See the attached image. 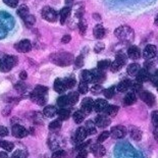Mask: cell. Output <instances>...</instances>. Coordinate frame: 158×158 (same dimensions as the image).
<instances>
[{
  "instance_id": "obj_13",
  "label": "cell",
  "mask_w": 158,
  "mask_h": 158,
  "mask_svg": "<svg viewBox=\"0 0 158 158\" xmlns=\"http://www.w3.org/2000/svg\"><path fill=\"white\" fill-rule=\"evenodd\" d=\"M88 136L87 135V131L85 129V127H80L76 132V136H75V143L79 144L83 143L85 141L86 137Z\"/></svg>"
},
{
  "instance_id": "obj_25",
  "label": "cell",
  "mask_w": 158,
  "mask_h": 158,
  "mask_svg": "<svg viewBox=\"0 0 158 158\" xmlns=\"http://www.w3.org/2000/svg\"><path fill=\"white\" fill-rule=\"evenodd\" d=\"M53 88H54L55 92L59 93V94H62L63 92L65 91V86H64V83L61 79H56L55 82H54V85H53Z\"/></svg>"
},
{
  "instance_id": "obj_37",
  "label": "cell",
  "mask_w": 158,
  "mask_h": 158,
  "mask_svg": "<svg viewBox=\"0 0 158 158\" xmlns=\"http://www.w3.org/2000/svg\"><path fill=\"white\" fill-rule=\"evenodd\" d=\"M62 126V123H61V120L60 119H55V120H53V122H51L49 123V130H51V131H58L60 127H61Z\"/></svg>"
},
{
  "instance_id": "obj_8",
  "label": "cell",
  "mask_w": 158,
  "mask_h": 158,
  "mask_svg": "<svg viewBox=\"0 0 158 158\" xmlns=\"http://www.w3.org/2000/svg\"><path fill=\"white\" fill-rule=\"evenodd\" d=\"M90 151L91 153L93 154L95 157H98V158H101L106 154V149L101 143H97V144H94V145L91 146L90 148Z\"/></svg>"
},
{
  "instance_id": "obj_49",
  "label": "cell",
  "mask_w": 158,
  "mask_h": 158,
  "mask_svg": "<svg viewBox=\"0 0 158 158\" xmlns=\"http://www.w3.org/2000/svg\"><path fill=\"white\" fill-rule=\"evenodd\" d=\"M3 2L11 8H15L16 5L19 4V0H3Z\"/></svg>"
},
{
  "instance_id": "obj_52",
  "label": "cell",
  "mask_w": 158,
  "mask_h": 158,
  "mask_svg": "<svg viewBox=\"0 0 158 158\" xmlns=\"http://www.w3.org/2000/svg\"><path fill=\"white\" fill-rule=\"evenodd\" d=\"M150 80H151V82H152L153 85H156V86L158 85V69L153 73L152 77H150Z\"/></svg>"
},
{
  "instance_id": "obj_64",
  "label": "cell",
  "mask_w": 158,
  "mask_h": 158,
  "mask_svg": "<svg viewBox=\"0 0 158 158\" xmlns=\"http://www.w3.org/2000/svg\"><path fill=\"white\" fill-rule=\"evenodd\" d=\"M157 91H158V85H157Z\"/></svg>"
},
{
  "instance_id": "obj_24",
  "label": "cell",
  "mask_w": 158,
  "mask_h": 158,
  "mask_svg": "<svg viewBox=\"0 0 158 158\" xmlns=\"http://www.w3.org/2000/svg\"><path fill=\"white\" fill-rule=\"evenodd\" d=\"M136 101H137V96L134 92H129L123 98V103H124V105H127V106L133 105Z\"/></svg>"
},
{
  "instance_id": "obj_57",
  "label": "cell",
  "mask_w": 158,
  "mask_h": 158,
  "mask_svg": "<svg viewBox=\"0 0 158 158\" xmlns=\"http://www.w3.org/2000/svg\"><path fill=\"white\" fill-rule=\"evenodd\" d=\"M87 155H88V152L86 150H81L76 158H87Z\"/></svg>"
},
{
  "instance_id": "obj_41",
  "label": "cell",
  "mask_w": 158,
  "mask_h": 158,
  "mask_svg": "<svg viewBox=\"0 0 158 158\" xmlns=\"http://www.w3.org/2000/svg\"><path fill=\"white\" fill-rule=\"evenodd\" d=\"M110 64H111V62H110L109 59H105V60H101V61L98 62V64H97V68L101 70H104L106 69H108Z\"/></svg>"
},
{
  "instance_id": "obj_36",
  "label": "cell",
  "mask_w": 158,
  "mask_h": 158,
  "mask_svg": "<svg viewBox=\"0 0 158 158\" xmlns=\"http://www.w3.org/2000/svg\"><path fill=\"white\" fill-rule=\"evenodd\" d=\"M115 90H116V87H109L108 89H105L103 91V94L104 96H105V98L107 99H111L112 97L114 96V94H115Z\"/></svg>"
},
{
  "instance_id": "obj_63",
  "label": "cell",
  "mask_w": 158,
  "mask_h": 158,
  "mask_svg": "<svg viewBox=\"0 0 158 158\" xmlns=\"http://www.w3.org/2000/svg\"><path fill=\"white\" fill-rule=\"evenodd\" d=\"M73 0H65V3H66V4H72V3H73Z\"/></svg>"
},
{
  "instance_id": "obj_17",
  "label": "cell",
  "mask_w": 158,
  "mask_h": 158,
  "mask_svg": "<svg viewBox=\"0 0 158 158\" xmlns=\"http://www.w3.org/2000/svg\"><path fill=\"white\" fill-rule=\"evenodd\" d=\"M93 105H94V101L91 98H84L82 101V111L85 113H90L93 109Z\"/></svg>"
},
{
  "instance_id": "obj_60",
  "label": "cell",
  "mask_w": 158,
  "mask_h": 158,
  "mask_svg": "<svg viewBox=\"0 0 158 158\" xmlns=\"http://www.w3.org/2000/svg\"><path fill=\"white\" fill-rule=\"evenodd\" d=\"M153 136H154V139H155V141H157V142H158V129L154 131Z\"/></svg>"
},
{
  "instance_id": "obj_2",
  "label": "cell",
  "mask_w": 158,
  "mask_h": 158,
  "mask_svg": "<svg viewBox=\"0 0 158 158\" xmlns=\"http://www.w3.org/2000/svg\"><path fill=\"white\" fill-rule=\"evenodd\" d=\"M18 57L13 55H4L0 57V70L2 73H8L18 64Z\"/></svg>"
},
{
  "instance_id": "obj_18",
  "label": "cell",
  "mask_w": 158,
  "mask_h": 158,
  "mask_svg": "<svg viewBox=\"0 0 158 158\" xmlns=\"http://www.w3.org/2000/svg\"><path fill=\"white\" fill-rule=\"evenodd\" d=\"M127 56L130 57L131 59L133 60H137L141 57V51L139 49V47L137 46H131L129 49H127Z\"/></svg>"
},
{
  "instance_id": "obj_27",
  "label": "cell",
  "mask_w": 158,
  "mask_h": 158,
  "mask_svg": "<svg viewBox=\"0 0 158 158\" xmlns=\"http://www.w3.org/2000/svg\"><path fill=\"white\" fill-rule=\"evenodd\" d=\"M118 106L116 105H108L105 108V110H104V112H105V114L107 116H111V117H114L117 114V112H118Z\"/></svg>"
},
{
  "instance_id": "obj_11",
  "label": "cell",
  "mask_w": 158,
  "mask_h": 158,
  "mask_svg": "<svg viewBox=\"0 0 158 158\" xmlns=\"http://www.w3.org/2000/svg\"><path fill=\"white\" fill-rule=\"evenodd\" d=\"M157 54V47L155 45L149 44L147 45L143 50V57L146 59H151L155 57Z\"/></svg>"
},
{
  "instance_id": "obj_21",
  "label": "cell",
  "mask_w": 158,
  "mask_h": 158,
  "mask_svg": "<svg viewBox=\"0 0 158 158\" xmlns=\"http://www.w3.org/2000/svg\"><path fill=\"white\" fill-rule=\"evenodd\" d=\"M70 12H72V8L69 6H65L64 8L60 10V23H61V25H64L65 22L69 19Z\"/></svg>"
},
{
  "instance_id": "obj_43",
  "label": "cell",
  "mask_w": 158,
  "mask_h": 158,
  "mask_svg": "<svg viewBox=\"0 0 158 158\" xmlns=\"http://www.w3.org/2000/svg\"><path fill=\"white\" fill-rule=\"evenodd\" d=\"M109 136H110V132H108V131H104V132H102L99 135L98 139H97V142H98V143H103L104 141H106L107 139H108Z\"/></svg>"
},
{
  "instance_id": "obj_48",
  "label": "cell",
  "mask_w": 158,
  "mask_h": 158,
  "mask_svg": "<svg viewBox=\"0 0 158 158\" xmlns=\"http://www.w3.org/2000/svg\"><path fill=\"white\" fill-rule=\"evenodd\" d=\"M78 27H79V29H80L81 34H82V35L85 34L86 29H87V23H86L85 19H81L80 23H79V25H78Z\"/></svg>"
},
{
  "instance_id": "obj_31",
  "label": "cell",
  "mask_w": 158,
  "mask_h": 158,
  "mask_svg": "<svg viewBox=\"0 0 158 158\" xmlns=\"http://www.w3.org/2000/svg\"><path fill=\"white\" fill-rule=\"evenodd\" d=\"M85 112L82 111V110H77V111L73 113V120H75L76 123H82L85 119Z\"/></svg>"
},
{
  "instance_id": "obj_29",
  "label": "cell",
  "mask_w": 158,
  "mask_h": 158,
  "mask_svg": "<svg viewBox=\"0 0 158 158\" xmlns=\"http://www.w3.org/2000/svg\"><path fill=\"white\" fill-rule=\"evenodd\" d=\"M57 116H58V119L62 120H66L69 119V117L70 116V111L69 109H65V108H61L59 110H57Z\"/></svg>"
},
{
  "instance_id": "obj_42",
  "label": "cell",
  "mask_w": 158,
  "mask_h": 158,
  "mask_svg": "<svg viewBox=\"0 0 158 158\" xmlns=\"http://www.w3.org/2000/svg\"><path fill=\"white\" fill-rule=\"evenodd\" d=\"M63 83H64V86L66 89H73V87L76 86L75 78H66L64 81H63Z\"/></svg>"
},
{
  "instance_id": "obj_44",
  "label": "cell",
  "mask_w": 158,
  "mask_h": 158,
  "mask_svg": "<svg viewBox=\"0 0 158 158\" xmlns=\"http://www.w3.org/2000/svg\"><path fill=\"white\" fill-rule=\"evenodd\" d=\"M23 21H25V23H26V25H27V26H28V27H31V26H33V25H35L36 19H35V16H34V15H27L25 19H23Z\"/></svg>"
},
{
  "instance_id": "obj_62",
  "label": "cell",
  "mask_w": 158,
  "mask_h": 158,
  "mask_svg": "<svg viewBox=\"0 0 158 158\" xmlns=\"http://www.w3.org/2000/svg\"><path fill=\"white\" fill-rule=\"evenodd\" d=\"M154 23H155L156 26H158V13H157V15H156L155 19H154Z\"/></svg>"
},
{
  "instance_id": "obj_23",
  "label": "cell",
  "mask_w": 158,
  "mask_h": 158,
  "mask_svg": "<svg viewBox=\"0 0 158 158\" xmlns=\"http://www.w3.org/2000/svg\"><path fill=\"white\" fill-rule=\"evenodd\" d=\"M81 79H82L83 82L87 84L94 83V76L91 70H83L82 73H81Z\"/></svg>"
},
{
  "instance_id": "obj_9",
  "label": "cell",
  "mask_w": 158,
  "mask_h": 158,
  "mask_svg": "<svg viewBox=\"0 0 158 158\" xmlns=\"http://www.w3.org/2000/svg\"><path fill=\"white\" fill-rule=\"evenodd\" d=\"M140 98L142 99V101L145 102L149 107H153L156 104L155 96L150 92H141L140 93Z\"/></svg>"
},
{
  "instance_id": "obj_15",
  "label": "cell",
  "mask_w": 158,
  "mask_h": 158,
  "mask_svg": "<svg viewBox=\"0 0 158 158\" xmlns=\"http://www.w3.org/2000/svg\"><path fill=\"white\" fill-rule=\"evenodd\" d=\"M91 72L93 73V76H94V83L101 84L106 80V75L104 73L103 70L99 69H92Z\"/></svg>"
},
{
  "instance_id": "obj_55",
  "label": "cell",
  "mask_w": 158,
  "mask_h": 158,
  "mask_svg": "<svg viewBox=\"0 0 158 158\" xmlns=\"http://www.w3.org/2000/svg\"><path fill=\"white\" fill-rule=\"evenodd\" d=\"M103 49H104V45L101 42H98V44H96L95 48H94V51H95L96 53H100Z\"/></svg>"
},
{
  "instance_id": "obj_5",
  "label": "cell",
  "mask_w": 158,
  "mask_h": 158,
  "mask_svg": "<svg viewBox=\"0 0 158 158\" xmlns=\"http://www.w3.org/2000/svg\"><path fill=\"white\" fill-rule=\"evenodd\" d=\"M41 15H42V18L49 23L55 22L57 19V12L52 7H50V6H45V7L42 9Z\"/></svg>"
},
{
  "instance_id": "obj_28",
  "label": "cell",
  "mask_w": 158,
  "mask_h": 158,
  "mask_svg": "<svg viewBox=\"0 0 158 158\" xmlns=\"http://www.w3.org/2000/svg\"><path fill=\"white\" fill-rule=\"evenodd\" d=\"M31 99L32 101H34L35 103H37L38 105H45L46 104V98L45 96H41V95H37L35 93H32L31 94Z\"/></svg>"
},
{
  "instance_id": "obj_32",
  "label": "cell",
  "mask_w": 158,
  "mask_h": 158,
  "mask_svg": "<svg viewBox=\"0 0 158 158\" xmlns=\"http://www.w3.org/2000/svg\"><path fill=\"white\" fill-rule=\"evenodd\" d=\"M140 69H141L140 65L138 64V63H132V64H130L129 66H127V72L130 76H136Z\"/></svg>"
},
{
  "instance_id": "obj_59",
  "label": "cell",
  "mask_w": 158,
  "mask_h": 158,
  "mask_svg": "<svg viewBox=\"0 0 158 158\" xmlns=\"http://www.w3.org/2000/svg\"><path fill=\"white\" fill-rule=\"evenodd\" d=\"M27 78H28V73H27V72H25V70L21 72V73H19V79L22 81H25V80H27Z\"/></svg>"
},
{
  "instance_id": "obj_20",
  "label": "cell",
  "mask_w": 158,
  "mask_h": 158,
  "mask_svg": "<svg viewBox=\"0 0 158 158\" xmlns=\"http://www.w3.org/2000/svg\"><path fill=\"white\" fill-rule=\"evenodd\" d=\"M130 134H131L132 139H134L135 141H141V140H142V136H143L142 135V131H141L139 127L132 126L130 127Z\"/></svg>"
},
{
  "instance_id": "obj_53",
  "label": "cell",
  "mask_w": 158,
  "mask_h": 158,
  "mask_svg": "<svg viewBox=\"0 0 158 158\" xmlns=\"http://www.w3.org/2000/svg\"><path fill=\"white\" fill-rule=\"evenodd\" d=\"M8 135V130L7 127L0 126V137H6Z\"/></svg>"
},
{
  "instance_id": "obj_19",
  "label": "cell",
  "mask_w": 158,
  "mask_h": 158,
  "mask_svg": "<svg viewBox=\"0 0 158 158\" xmlns=\"http://www.w3.org/2000/svg\"><path fill=\"white\" fill-rule=\"evenodd\" d=\"M93 35L96 39L101 40L105 36V29L102 25H97L95 26V28L93 29Z\"/></svg>"
},
{
  "instance_id": "obj_12",
  "label": "cell",
  "mask_w": 158,
  "mask_h": 158,
  "mask_svg": "<svg viewBox=\"0 0 158 158\" xmlns=\"http://www.w3.org/2000/svg\"><path fill=\"white\" fill-rule=\"evenodd\" d=\"M148 80H150V73H149V70L146 69H140L136 75V81L140 84L145 83Z\"/></svg>"
},
{
  "instance_id": "obj_56",
  "label": "cell",
  "mask_w": 158,
  "mask_h": 158,
  "mask_svg": "<svg viewBox=\"0 0 158 158\" xmlns=\"http://www.w3.org/2000/svg\"><path fill=\"white\" fill-rule=\"evenodd\" d=\"M90 143H91V141H88V142H83V143L79 144L78 147H77V150H79V151H81V150H85V148H86L87 146H88Z\"/></svg>"
},
{
  "instance_id": "obj_1",
  "label": "cell",
  "mask_w": 158,
  "mask_h": 158,
  "mask_svg": "<svg viewBox=\"0 0 158 158\" xmlns=\"http://www.w3.org/2000/svg\"><path fill=\"white\" fill-rule=\"evenodd\" d=\"M50 61L58 66H69L73 63V55L69 52H56L50 55Z\"/></svg>"
},
{
  "instance_id": "obj_35",
  "label": "cell",
  "mask_w": 158,
  "mask_h": 158,
  "mask_svg": "<svg viewBox=\"0 0 158 158\" xmlns=\"http://www.w3.org/2000/svg\"><path fill=\"white\" fill-rule=\"evenodd\" d=\"M47 92H48V88L45 86H41V85H39V86H37L35 90L33 91V93H35L37 94V95H41V96H45Z\"/></svg>"
},
{
  "instance_id": "obj_3",
  "label": "cell",
  "mask_w": 158,
  "mask_h": 158,
  "mask_svg": "<svg viewBox=\"0 0 158 158\" xmlns=\"http://www.w3.org/2000/svg\"><path fill=\"white\" fill-rule=\"evenodd\" d=\"M114 35L122 41H133L134 40V30L129 26H120L115 31Z\"/></svg>"
},
{
  "instance_id": "obj_10",
  "label": "cell",
  "mask_w": 158,
  "mask_h": 158,
  "mask_svg": "<svg viewBox=\"0 0 158 158\" xmlns=\"http://www.w3.org/2000/svg\"><path fill=\"white\" fill-rule=\"evenodd\" d=\"M29 132L27 131L25 127L21 126V124L16 123L12 126V135L16 138H25L26 136H28Z\"/></svg>"
},
{
  "instance_id": "obj_38",
  "label": "cell",
  "mask_w": 158,
  "mask_h": 158,
  "mask_svg": "<svg viewBox=\"0 0 158 158\" xmlns=\"http://www.w3.org/2000/svg\"><path fill=\"white\" fill-rule=\"evenodd\" d=\"M0 147H1L2 149H4L5 151H7V152H10V151H12L15 145H13V143L8 142V141H1V142H0Z\"/></svg>"
},
{
  "instance_id": "obj_58",
  "label": "cell",
  "mask_w": 158,
  "mask_h": 158,
  "mask_svg": "<svg viewBox=\"0 0 158 158\" xmlns=\"http://www.w3.org/2000/svg\"><path fill=\"white\" fill-rule=\"evenodd\" d=\"M70 40H72V37H70L69 35H65V36L62 37L61 42L63 43V44H68V43H69Z\"/></svg>"
},
{
  "instance_id": "obj_39",
  "label": "cell",
  "mask_w": 158,
  "mask_h": 158,
  "mask_svg": "<svg viewBox=\"0 0 158 158\" xmlns=\"http://www.w3.org/2000/svg\"><path fill=\"white\" fill-rule=\"evenodd\" d=\"M27 157H28V151L23 149L16 150L11 156V158H27Z\"/></svg>"
},
{
  "instance_id": "obj_4",
  "label": "cell",
  "mask_w": 158,
  "mask_h": 158,
  "mask_svg": "<svg viewBox=\"0 0 158 158\" xmlns=\"http://www.w3.org/2000/svg\"><path fill=\"white\" fill-rule=\"evenodd\" d=\"M126 63H127L126 55H124L123 53H118L115 57V60H114L113 62H111V64H110V66H109L110 70H111L112 73L118 72V70L122 69Z\"/></svg>"
},
{
  "instance_id": "obj_61",
  "label": "cell",
  "mask_w": 158,
  "mask_h": 158,
  "mask_svg": "<svg viewBox=\"0 0 158 158\" xmlns=\"http://www.w3.org/2000/svg\"><path fill=\"white\" fill-rule=\"evenodd\" d=\"M0 158H7V154H6L5 152L0 151Z\"/></svg>"
},
{
  "instance_id": "obj_54",
  "label": "cell",
  "mask_w": 158,
  "mask_h": 158,
  "mask_svg": "<svg viewBox=\"0 0 158 158\" xmlns=\"http://www.w3.org/2000/svg\"><path fill=\"white\" fill-rule=\"evenodd\" d=\"M132 87H133V90L135 91V92H141V90H142V84L140 83H135V84H132Z\"/></svg>"
},
{
  "instance_id": "obj_47",
  "label": "cell",
  "mask_w": 158,
  "mask_h": 158,
  "mask_svg": "<svg viewBox=\"0 0 158 158\" xmlns=\"http://www.w3.org/2000/svg\"><path fill=\"white\" fill-rule=\"evenodd\" d=\"M91 92H92V94H94V95H99V94H101L103 92V88L101 85H95L93 86L92 88H91Z\"/></svg>"
},
{
  "instance_id": "obj_6",
  "label": "cell",
  "mask_w": 158,
  "mask_h": 158,
  "mask_svg": "<svg viewBox=\"0 0 158 158\" xmlns=\"http://www.w3.org/2000/svg\"><path fill=\"white\" fill-rule=\"evenodd\" d=\"M15 48L16 51L19 52V53L30 52L32 49V43L28 39L22 40V41H19V42L16 43V44H15Z\"/></svg>"
},
{
  "instance_id": "obj_50",
  "label": "cell",
  "mask_w": 158,
  "mask_h": 158,
  "mask_svg": "<svg viewBox=\"0 0 158 158\" xmlns=\"http://www.w3.org/2000/svg\"><path fill=\"white\" fill-rule=\"evenodd\" d=\"M75 63H76V68L77 69L82 68V66L84 65V56L80 55V56L77 57L76 60H75Z\"/></svg>"
},
{
  "instance_id": "obj_26",
  "label": "cell",
  "mask_w": 158,
  "mask_h": 158,
  "mask_svg": "<svg viewBox=\"0 0 158 158\" xmlns=\"http://www.w3.org/2000/svg\"><path fill=\"white\" fill-rule=\"evenodd\" d=\"M57 113V109L55 106L53 105H49V106H46L44 110H43V114H44L45 117H53L54 115H56Z\"/></svg>"
},
{
  "instance_id": "obj_33",
  "label": "cell",
  "mask_w": 158,
  "mask_h": 158,
  "mask_svg": "<svg viewBox=\"0 0 158 158\" xmlns=\"http://www.w3.org/2000/svg\"><path fill=\"white\" fill-rule=\"evenodd\" d=\"M16 12H18L19 16H21V18H22L23 19H25L27 15H30L28 6L25 5V4L19 6V7L18 8V10H16Z\"/></svg>"
},
{
  "instance_id": "obj_16",
  "label": "cell",
  "mask_w": 158,
  "mask_h": 158,
  "mask_svg": "<svg viewBox=\"0 0 158 158\" xmlns=\"http://www.w3.org/2000/svg\"><path fill=\"white\" fill-rule=\"evenodd\" d=\"M108 106V103H107L106 100L104 99H98L94 102V105H93V109L95 110L96 112H102L105 110L106 107Z\"/></svg>"
},
{
  "instance_id": "obj_7",
  "label": "cell",
  "mask_w": 158,
  "mask_h": 158,
  "mask_svg": "<svg viewBox=\"0 0 158 158\" xmlns=\"http://www.w3.org/2000/svg\"><path fill=\"white\" fill-rule=\"evenodd\" d=\"M127 133V127L123 126H115L110 130V135L112 136L113 139H123V138L126 137Z\"/></svg>"
},
{
  "instance_id": "obj_40",
  "label": "cell",
  "mask_w": 158,
  "mask_h": 158,
  "mask_svg": "<svg viewBox=\"0 0 158 158\" xmlns=\"http://www.w3.org/2000/svg\"><path fill=\"white\" fill-rule=\"evenodd\" d=\"M57 105L61 108H64L65 106L69 105V99L68 96H60L58 99H57Z\"/></svg>"
},
{
  "instance_id": "obj_46",
  "label": "cell",
  "mask_w": 158,
  "mask_h": 158,
  "mask_svg": "<svg viewBox=\"0 0 158 158\" xmlns=\"http://www.w3.org/2000/svg\"><path fill=\"white\" fill-rule=\"evenodd\" d=\"M66 152L64 150H56L55 152H53L51 155V158H65Z\"/></svg>"
},
{
  "instance_id": "obj_30",
  "label": "cell",
  "mask_w": 158,
  "mask_h": 158,
  "mask_svg": "<svg viewBox=\"0 0 158 158\" xmlns=\"http://www.w3.org/2000/svg\"><path fill=\"white\" fill-rule=\"evenodd\" d=\"M85 129L87 131V135H94L96 134V124L92 120H88L86 123V126H85Z\"/></svg>"
},
{
  "instance_id": "obj_51",
  "label": "cell",
  "mask_w": 158,
  "mask_h": 158,
  "mask_svg": "<svg viewBox=\"0 0 158 158\" xmlns=\"http://www.w3.org/2000/svg\"><path fill=\"white\" fill-rule=\"evenodd\" d=\"M151 118H152V123L155 127H158V111L155 110V111L152 112V116H151Z\"/></svg>"
},
{
  "instance_id": "obj_22",
  "label": "cell",
  "mask_w": 158,
  "mask_h": 158,
  "mask_svg": "<svg viewBox=\"0 0 158 158\" xmlns=\"http://www.w3.org/2000/svg\"><path fill=\"white\" fill-rule=\"evenodd\" d=\"M132 84L133 83L131 80H123L116 86V90L118 91V92H127V91L132 87Z\"/></svg>"
},
{
  "instance_id": "obj_45",
  "label": "cell",
  "mask_w": 158,
  "mask_h": 158,
  "mask_svg": "<svg viewBox=\"0 0 158 158\" xmlns=\"http://www.w3.org/2000/svg\"><path fill=\"white\" fill-rule=\"evenodd\" d=\"M88 90H89L88 84L82 81V82L80 83V85H79V93H81V94H87V93H88Z\"/></svg>"
},
{
  "instance_id": "obj_14",
  "label": "cell",
  "mask_w": 158,
  "mask_h": 158,
  "mask_svg": "<svg viewBox=\"0 0 158 158\" xmlns=\"http://www.w3.org/2000/svg\"><path fill=\"white\" fill-rule=\"evenodd\" d=\"M95 124H96V127H105L110 124V118L106 114L105 115L101 114V115H98L95 118Z\"/></svg>"
},
{
  "instance_id": "obj_34",
  "label": "cell",
  "mask_w": 158,
  "mask_h": 158,
  "mask_svg": "<svg viewBox=\"0 0 158 158\" xmlns=\"http://www.w3.org/2000/svg\"><path fill=\"white\" fill-rule=\"evenodd\" d=\"M69 105H75L79 101V93L78 92H70L68 95Z\"/></svg>"
}]
</instances>
